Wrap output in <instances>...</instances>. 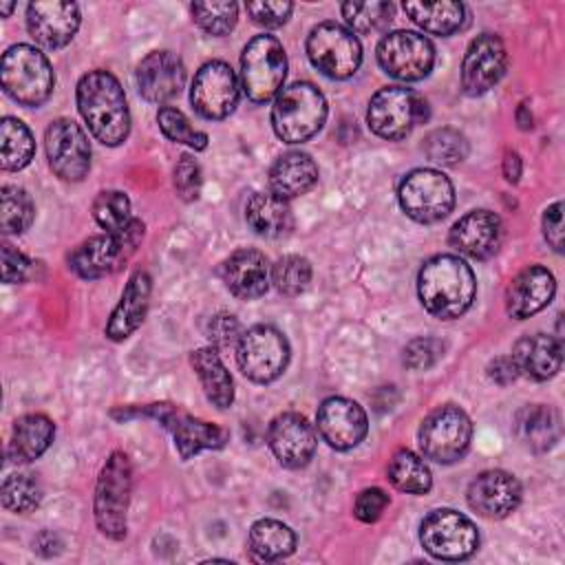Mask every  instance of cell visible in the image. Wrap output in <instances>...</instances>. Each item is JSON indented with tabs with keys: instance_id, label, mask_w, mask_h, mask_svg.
<instances>
[{
	"instance_id": "1",
	"label": "cell",
	"mask_w": 565,
	"mask_h": 565,
	"mask_svg": "<svg viewBox=\"0 0 565 565\" xmlns=\"http://www.w3.org/2000/svg\"><path fill=\"white\" fill-rule=\"evenodd\" d=\"M417 294L430 316L452 320L470 309L477 294V280L466 260L452 254H437L422 265Z\"/></svg>"
},
{
	"instance_id": "2",
	"label": "cell",
	"mask_w": 565,
	"mask_h": 565,
	"mask_svg": "<svg viewBox=\"0 0 565 565\" xmlns=\"http://www.w3.org/2000/svg\"><path fill=\"white\" fill-rule=\"evenodd\" d=\"M77 108L104 146H119L130 132V110L121 84L108 71H88L77 82Z\"/></svg>"
},
{
	"instance_id": "3",
	"label": "cell",
	"mask_w": 565,
	"mask_h": 565,
	"mask_svg": "<svg viewBox=\"0 0 565 565\" xmlns=\"http://www.w3.org/2000/svg\"><path fill=\"white\" fill-rule=\"evenodd\" d=\"M327 119V99L309 82L285 86L271 106V126L285 143H302L311 139Z\"/></svg>"
},
{
	"instance_id": "4",
	"label": "cell",
	"mask_w": 565,
	"mask_h": 565,
	"mask_svg": "<svg viewBox=\"0 0 565 565\" xmlns=\"http://www.w3.org/2000/svg\"><path fill=\"white\" fill-rule=\"evenodd\" d=\"M0 82L18 104L40 106L51 97L55 75L42 51L31 44H13L2 55Z\"/></svg>"
},
{
	"instance_id": "5",
	"label": "cell",
	"mask_w": 565,
	"mask_h": 565,
	"mask_svg": "<svg viewBox=\"0 0 565 565\" xmlns=\"http://www.w3.org/2000/svg\"><path fill=\"white\" fill-rule=\"evenodd\" d=\"M130 488H132V468L126 452L115 450L95 486V523L99 532L113 541H121L128 530V503H130Z\"/></svg>"
},
{
	"instance_id": "6",
	"label": "cell",
	"mask_w": 565,
	"mask_h": 565,
	"mask_svg": "<svg viewBox=\"0 0 565 565\" xmlns=\"http://www.w3.org/2000/svg\"><path fill=\"white\" fill-rule=\"evenodd\" d=\"M141 238L143 223L132 218V223L121 232H106L79 243L68 254V267L86 280L110 276L128 263V258L139 247Z\"/></svg>"
},
{
	"instance_id": "7",
	"label": "cell",
	"mask_w": 565,
	"mask_h": 565,
	"mask_svg": "<svg viewBox=\"0 0 565 565\" xmlns=\"http://www.w3.org/2000/svg\"><path fill=\"white\" fill-rule=\"evenodd\" d=\"M287 55L274 35L252 38L241 55V88L252 102H269L282 90Z\"/></svg>"
},
{
	"instance_id": "8",
	"label": "cell",
	"mask_w": 565,
	"mask_h": 565,
	"mask_svg": "<svg viewBox=\"0 0 565 565\" xmlns=\"http://www.w3.org/2000/svg\"><path fill=\"white\" fill-rule=\"evenodd\" d=\"M234 351L238 369L256 384L278 380L289 364V342L271 324H254L243 331Z\"/></svg>"
},
{
	"instance_id": "9",
	"label": "cell",
	"mask_w": 565,
	"mask_h": 565,
	"mask_svg": "<svg viewBox=\"0 0 565 565\" xmlns=\"http://www.w3.org/2000/svg\"><path fill=\"white\" fill-rule=\"evenodd\" d=\"M428 117L426 102L411 88L386 86L380 88L366 110L371 130L388 141H397L411 135V130Z\"/></svg>"
},
{
	"instance_id": "10",
	"label": "cell",
	"mask_w": 565,
	"mask_h": 565,
	"mask_svg": "<svg viewBox=\"0 0 565 565\" xmlns=\"http://www.w3.org/2000/svg\"><path fill=\"white\" fill-rule=\"evenodd\" d=\"M397 199L413 221L437 223L450 214L455 205V188L444 172L417 168L399 181Z\"/></svg>"
},
{
	"instance_id": "11",
	"label": "cell",
	"mask_w": 565,
	"mask_h": 565,
	"mask_svg": "<svg viewBox=\"0 0 565 565\" xmlns=\"http://www.w3.org/2000/svg\"><path fill=\"white\" fill-rule=\"evenodd\" d=\"M417 437L426 459L452 463L461 459L470 446L472 422L459 406L446 404L424 417Z\"/></svg>"
},
{
	"instance_id": "12",
	"label": "cell",
	"mask_w": 565,
	"mask_h": 565,
	"mask_svg": "<svg viewBox=\"0 0 565 565\" xmlns=\"http://www.w3.org/2000/svg\"><path fill=\"white\" fill-rule=\"evenodd\" d=\"M307 55L331 79L351 77L362 62V46L353 31L338 22H320L309 31Z\"/></svg>"
},
{
	"instance_id": "13",
	"label": "cell",
	"mask_w": 565,
	"mask_h": 565,
	"mask_svg": "<svg viewBox=\"0 0 565 565\" xmlns=\"http://www.w3.org/2000/svg\"><path fill=\"white\" fill-rule=\"evenodd\" d=\"M139 415L157 419L172 435L174 448L181 455V459H190L201 450L223 448L227 441V430L190 415L177 404H168V402L148 404L139 411Z\"/></svg>"
},
{
	"instance_id": "14",
	"label": "cell",
	"mask_w": 565,
	"mask_h": 565,
	"mask_svg": "<svg viewBox=\"0 0 565 565\" xmlns=\"http://www.w3.org/2000/svg\"><path fill=\"white\" fill-rule=\"evenodd\" d=\"M419 541L424 550L441 561H463L479 547V532L475 523L450 508L433 510L419 525Z\"/></svg>"
},
{
	"instance_id": "15",
	"label": "cell",
	"mask_w": 565,
	"mask_h": 565,
	"mask_svg": "<svg viewBox=\"0 0 565 565\" xmlns=\"http://www.w3.org/2000/svg\"><path fill=\"white\" fill-rule=\"evenodd\" d=\"M377 62L384 73L402 82L424 79L435 64V46L415 31H393L377 42Z\"/></svg>"
},
{
	"instance_id": "16",
	"label": "cell",
	"mask_w": 565,
	"mask_h": 565,
	"mask_svg": "<svg viewBox=\"0 0 565 565\" xmlns=\"http://www.w3.org/2000/svg\"><path fill=\"white\" fill-rule=\"evenodd\" d=\"M44 148L51 170L64 181H82L90 170V143L73 119L60 117L49 124Z\"/></svg>"
},
{
	"instance_id": "17",
	"label": "cell",
	"mask_w": 565,
	"mask_h": 565,
	"mask_svg": "<svg viewBox=\"0 0 565 565\" xmlns=\"http://www.w3.org/2000/svg\"><path fill=\"white\" fill-rule=\"evenodd\" d=\"M238 77L230 64L221 60L205 62L190 90V102L194 110L205 119H225L238 104Z\"/></svg>"
},
{
	"instance_id": "18",
	"label": "cell",
	"mask_w": 565,
	"mask_h": 565,
	"mask_svg": "<svg viewBox=\"0 0 565 565\" xmlns=\"http://www.w3.org/2000/svg\"><path fill=\"white\" fill-rule=\"evenodd\" d=\"M508 68L505 44L494 33L477 35L463 55L461 62V88L466 95L488 93Z\"/></svg>"
},
{
	"instance_id": "19",
	"label": "cell",
	"mask_w": 565,
	"mask_h": 565,
	"mask_svg": "<svg viewBox=\"0 0 565 565\" xmlns=\"http://www.w3.org/2000/svg\"><path fill=\"white\" fill-rule=\"evenodd\" d=\"M267 444L285 468H302L311 461L318 439L313 426L300 413H280L269 422Z\"/></svg>"
},
{
	"instance_id": "20",
	"label": "cell",
	"mask_w": 565,
	"mask_h": 565,
	"mask_svg": "<svg viewBox=\"0 0 565 565\" xmlns=\"http://www.w3.org/2000/svg\"><path fill=\"white\" fill-rule=\"evenodd\" d=\"M318 430L335 450L355 448L369 430L364 408L347 397H327L318 408Z\"/></svg>"
},
{
	"instance_id": "21",
	"label": "cell",
	"mask_w": 565,
	"mask_h": 565,
	"mask_svg": "<svg viewBox=\"0 0 565 565\" xmlns=\"http://www.w3.org/2000/svg\"><path fill=\"white\" fill-rule=\"evenodd\" d=\"M26 29L40 46L62 49L79 29V7L62 0L31 2L26 7Z\"/></svg>"
},
{
	"instance_id": "22",
	"label": "cell",
	"mask_w": 565,
	"mask_h": 565,
	"mask_svg": "<svg viewBox=\"0 0 565 565\" xmlns=\"http://www.w3.org/2000/svg\"><path fill=\"white\" fill-rule=\"evenodd\" d=\"M468 505L483 519H505L521 503V483L505 470H486L468 486Z\"/></svg>"
},
{
	"instance_id": "23",
	"label": "cell",
	"mask_w": 565,
	"mask_h": 565,
	"mask_svg": "<svg viewBox=\"0 0 565 565\" xmlns=\"http://www.w3.org/2000/svg\"><path fill=\"white\" fill-rule=\"evenodd\" d=\"M503 238L501 218L490 210H472L463 214L448 234V243L463 256L486 260L497 254Z\"/></svg>"
},
{
	"instance_id": "24",
	"label": "cell",
	"mask_w": 565,
	"mask_h": 565,
	"mask_svg": "<svg viewBox=\"0 0 565 565\" xmlns=\"http://www.w3.org/2000/svg\"><path fill=\"white\" fill-rule=\"evenodd\" d=\"M185 84V66L170 51H152L137 64V86L143 99L166 104L181 93Z\"/></svg>"
},
{
	"instance_id": "25",
	"label": "cell",
	"mask_w": 565,
	"mask_h": 565,
	"mask_svg": "<svg viewBox=\"0 0 565 565\" xmlns=\"http://www.w3.org/2000/svg\"><path fill=\"white\" fill-rule=\"evenodd\" d=\"M556 291L552 271L543 265L521 269L505 289V311L514 320H525L550 305Z\"/></svg>"
},
{
	"instance_id": "26",
	"label": "cell",
	"mask_w": 565,
	"mask_h": 565,
	"mask_svg": "<svg viewBox=\"0 0 565 565\" xmlns=\"http://www.w3.org/2000/svg\"><path fill=\"white\" fill-rule=\"evenodd\" d=\"M519 375L532 380H550L561 371L563 364V342L561 335L534 333L516 340L510 353Z\"/></svg>"
},
{
	"instance_id": "27",
	"label": "cell",
	"mask_w": 565,
	"mask_h": 565,
	"mask_svg": "<svg viewBox=\"0 0 565 565\" xmlns=\"http://www.w3.org/2000/svg\"><path fill=\"white\" fill-rule=\"evenodd\" d=\"M150 291H152V280H150L148 271L139 269L128 278L124 294L106 324V335L113 342H121L139 329V324L143 322V318L148 313Z\"/></svg>"
},
{
	"instance_id": "28",
	"label": "cell",
	"mask_w": 565,
	"mask_h": 565,
	"mask_svg": "<svg viewBox=\"0 0 565 565\" xmlns=\"http://www.w3.org/2000/svg\"><path fill=\"white\" fill-rule=\"evenodd\" d=\"M225 287L241 300L260 298L269 287L267 258L258 249H236L221 267Z\"/></svg>"
},
{
	"instance_id": "29",
	"label": "cell",
	"mask_w": 565,
	"mask_h": 565,
	"mask_svg": "<svg viewBox=\"0 0 565 565\" xmlns=\"http://www.w3.org/2000/svg\"><path fill=\"white\" fill-rule=\"evenodd\" d=\"M318 181V166L307 152H285L269 170V192L289 201L309 192Z\"/></svg>"
},
{
	"instance_id": "30",
	"label": "cell",
	"mask_w": 565,
	"mask_h": 565,
	"mask_svg": "<svg viewBox=\"0 0 565 565\" xmlns=\"http://www.w3.org/2000/svg\"><path fill=\"white\" fill-rule=\"evenodd\" d=\"M55 437L53 422L42 413H29L15 419L7 455L13 463L35 461L46 452Z\"/></svg>"
},
{
	"instance_id": "31",
	"label": "cell",
	"mask_w": 565,
	"mask_h": 565,
	"mask_svg": "<svg viewBox=\"0 0 565 565\" xmlns=\"http://www.w3.org/2000/svg\"><path fill=\"white\" fill-rule=\"evenodd\" d=\"M245 221L258 234L278 238L294 227V214L285 199L274 192H254L245 205Z\"/></svg>"
},
{
	"instance_id": "32",
	"label": "cell",
	"mask_w": 565,
	"mask_h": 565,
	"mask_svg": "<svg viewBox=\"0 0 565 565\" xmlns=\"http://www.w3.org/2000/svg\"><path fill=\"white\" fill-rule=\"evenodd\" d=\"M190 364L201 380L205 397L221 411L230 408L234 402V382H232V375L225 369L218 351L214 347L196 349L190 355Z\"/></svg>"
},
{
	"instance_id": "33",
	"label": "cell",
	"mask_w": 565,
	"mask_h": 565,
	"mask_svg": "<svg viewBox=\"0 0 565 565\" xmlns=\"http://www.w3.org/2000/svg\"><path fill=\"white\" fill-rule=\"evenodd\" d=\"M514 433L523 446L543 452L561 439V417L552 406L532 404L516 413Z\"/></svg>"
},
{
	"instance_id": "34",
	"label": "cell",
	"mask_w": 565,
	"mask_h": 565,
	"mask_svg": "<svg viewBox=\"0 0 565 565\" xmlns=\"http://www.w3.org/2000/svg\"><path fill=\"white\" fill-rule=\"evenodd\" d=\"M402 7L417 26L435 35H450L459 31L466 22V7L455 0H441V2L408 0Z\"/></svg>"
},
{
	"instance_id": "35",
	"label": "cell",
	"mask_w": 565,
	"mask_h": 565,
	"mask_svg": "<svg viewBox=\"0 0 565 565\" xmlns=\"http://www.w3.org/2000/svg\"><path fill=\"white\" fill-rule=\"evenodd\" d=\"M247 547L256 561H278L296 550V534L276 519H260L249 527Z\"/></svg>"
},
{
	"instance_id": "36",
	"label": "cell",
	"mask_w": 565,
	"mask_h": 565,
	"mask_svg": "<svg viewBox=\"0 0 565 565\" xmlns=\"http://www.w3.org/2000/svg\"><path fill=\"white\" fill-rule=\"evenodd\" d=\"M386 477L393 483V488L408 494H424L433 486L428 466L419 455H415L408 448H399L393 452L386 466Z\"/></svg>"
},
{
	"instance_id": "37",
	"label": "cell",
	"mask_w": 565,
	"mask_h": 565,
	"mask_svg": "<svg viewBox=\"0 0 565 565\" xmlns=\"http://www.w3.org/2000/svg\"><path fill=\"white\" fill-rule=\"evenodd\" d=\"M35 141L26 124L15 117H2L0 121V166L2 170H22L31 163Z\"/></svg>"
},
{
	"instance_id": "38",
	"label": "cell",
	"mask_w": 565,
	"mask_h": 565,
	"mask_svg": "<svg viewBox=\"0 0 565 565\" xmlns=\"http://www.w3.org/2000/svg\"><path fill=\"white\" fill-rule=\"evenodd\" d=\"M35 207L31 196L18 185H2L0 190V223L4 234H20L33 221Z\"/></svg>"
},
{
	"instance_id": "39",
	"label": "cell",
	"mask_w": 565,
	"mask_h": 565,
	"mask_svg": "<svg viewBox=\"0 0 565 565\" xmlns=\"http://www.w3.org/2000/svg\"><path fill=\"white\" fill-rule=\"evenodd\" d=\"M342 18L355 33H373L384 29L393 18L391 2H342L340 4Z\"/></svg>"
},
{
	"instance_id": "40",
	"label": "cell",
	"mask_w": 565,
	"mask_h": 565,
	"mask_svg": "<svg viewBox=\"0 0 565 565\" xmlns=\"http://www.w3.org/2000/svg\"><path fill=\"white\" fill-rule=\"evenodd\" d=\"M271 282L282 296H300L311 282V263L298 254L282 256L271 267Z\"/></svg>"
},
{
	"instance_id": "41",
	"label": "cell",
	"mask_w": 565,
	"mask_h": 565,
	"mask_svg": "<svg viewBox=\"0 0 565 565\" xmlns=\"http://www.w3.org/2000/svg\"><path fill=\"white\" fill-rule=\"evenodd\" d=\"M0 497H2V508L4 510L15 512V514H24V512H31L33 508L40 505L42 488L31 475L15 472V475H9L2 481Z\"/></svg>"
},
{
	"instance_id": "42",
	"label": "cell",
	"mask_w": 565,
	"mask_h": 565,
	"mask_svg": "<svg viewBox=\"0 0 565 565\" xmlns=\"http://www.w3.org/2000/svg\"><path fill=\"white\" fill-rule=\"evenodd\" d=\"M424 152L433 163L457 166L468 154V141L459 130L437 128L426 137Z\"/></svg>"
},
{
	"instance_id": "43",
	"label": "cell",
	"mask_w": 565,
	"mask_h": 565,
	"mask_svg": "<svg viewBox=\"0 0 565 565\" xmlns=\"http://www.w3.org/2000/svg\"><path fill=\"white\" fill-rule=\"evenodd\" d=\"M93 216L106 232H121L132 223L130 201L119 190H104L93 201Z\"/></svg>"
},
{
	"instance_id": "44",
	"label": "cell",
	"mask_w": 565,
	"mask_h": 565,
	"mask_svg": "<svg viewBox=\"0 0 565 565\" xmlns=\"http://www.w3.org/2000/svg\"><path fill=\"white\" fill-rule=\"evenodd\" d=\"M194 22L210 35H225L234 29L238 18L236 2H194L190 4Z\"/></svg>"
},
{
	"instance_id": "45",
	"label": "cell",
	"mask_w": 565,
	"mask_h": 565,
	"mask_svg": "<svg viewBox=\"0 0 565 565\" xmlns=\"http://www.w3.org/2000/svg\"><path fill=\"white\" fill-rule=\"evenodd\" d=\"M157 121H159L161 132H163L170 141L185 143V146H190V148H194V150H205V148H207V135L201 132V130H196L179 108H174V106H163V108H159Z\"/></svg>"
},
{
	"instance_id": "46",
	"label": "cell",
	"mask_w": 565,
	"mask_h": 565,
	"mask_svg": "<svg viewBox=\"0 0 565 565\" xmlns=\"http://www.w3.org/2000/svg\"><path fill=\"white\" fill-rule=\"evenodd\" d=\"M444 355V342L437 338H415L404 347V364L413 371H426Z\"/></svg>"
},
{
	"instance_id": "47",
	"label": "cell",
	"mask_w": 565,
	"mask_h": 565,
	"mask_svg": "<svg viewBox=\"0 0 565 565\" xmlns=\"http://www.w3.org/2000/svg\"><path fill=\"white\" fill-rule=\"evenodd\" d=\"M243 331V324L232 313H216L207 322V338L216 351L236 349Z\"/></svg>"
},
{
	"instance_id": "48",
	"label": "cell",
	"mask_w": 565,
	"mask_h": 565,
	"mask_svg": "<svg viewBox=\"0 0 565 565\" xmlns=\"http://www.w3.org/2000/svg\"><path fill=\"white\" fill-rule=\"evenodd\" d=\"M201 166L194 157L181 154L174 166V190L183 201H196L201 194Z\"/></svg>"
},
{
	"instance_id": "49",
	"label": "cell",
	"mask_w": 565,
	"mask_h": 565,
	"mask_svg": "<svg viewBox=\"0 0 565 565\" xmlns=\"http://www.w3.org/2000/svg\"><path fill=\"white\" fill-rule=\"evenodd\" d=\"M245 9L256 24L265 29H276L287 22V18L294 11V4L280 2V0H260V2H247Z\"/></svg>"
},
{
	"instance_id": "50",
	"label": "cell",
	"mask_w": 565,
	"mask_h": 565,
	"mask_svg": "<svg viewBox=\"0 0 565 565\" xmlns=\"http://www.w3.org/2000/svg\"><path fill=\"white\" fill-rule=\"evenodd\" d=\"M388 505V494L382 488H366L355 497L353 503V514L362 523H373L382 516L384 508Z\"/></svg>"
},
{
	"instance_id": "51",
	"label": "cell",
	"mask_w": 565,
	"mask_h": 565,
	"mask_svg": "<svg viewBox=\"0 0 565 565\" xmlns=\"http://www.w3.org/2000/svg\"><path fill=\"white\" fill-rule=\"evenodd\" d=\"M33 260H29L22 252L13 249V245L4 243L2 245V280L4 282H24L31 278Z\"/></svg>"
},
{
	"instance_id": "52",
	"label": "cell",
	"mask_w": 565,
	"mask_h": 565,
	"mask_svg": "<svg viewBox=\"0 0 565 565\" xmlns=\"http://www.w3.org/2000/svg\"><path fill=\"white\" fill-rule=\"evenodd\" d=\"M543 236L554 252L563 249V203H552L543 214Z\"/></svg>"
},
{
	"instance_id": "53",
	"label": "cell",
	"mask_w": 565,
	"mask_h": 565,
	"mask_svg": "<svg viewBox=\"0 0 565 565\" xmlns=\"http://www.w3.org/2000/svg\"><path fill=\"white\" fill-rule=\"evenodd\" d=\"M488 377L499 386H508L519 377V371L510 355H501L488 364Z\"/></svg>"
},
{
	"instance_id": "54",
	"label": "cell",
	"mask_w": 565,
	"mask_h": 565,
	"mask_svg": "<svg viewBox=\"0 0 565 565\" xmlns=\"http://www.w3.org/2000/svg\"><path fill=\"white\" fill-rule=\"evenodd\" d=\"M521 168H523V163H521L519 152L505 150V154H503V177H505L508 183H516L519 181Z\"/></svg>"
},
{
	"instance_id": "55",
	"label": "cell",
	"mask_w": 565,
	"mask_h": 565,
	"mask_svg": "<svg viewBox=\"0 0 565 565\" xmlns=\"http://www.w3.org/2000/svg\"><path fill=\"white\" fill-rule=\"evenodd\" d=\"M516 124L521 130H530L532 128V113L527 108V104H519L516 108Z\"/></svg>"
},
{
	"instance_id": "56",
	"label": "cell",
	"mask_w": 565,
	"mask_h": 565,
	"mask_svg": "<svg viewBox=\"0 0 565 565\" xmlns=\"http://www.w3.org/2000/svg\"><path fill=\"white\" fill-rule=\"evenodd\" d=\"M15 4L13 2H0V11L4 13V15H9L11 13V9H13Z\"/></svg>"
}]
</instances>
